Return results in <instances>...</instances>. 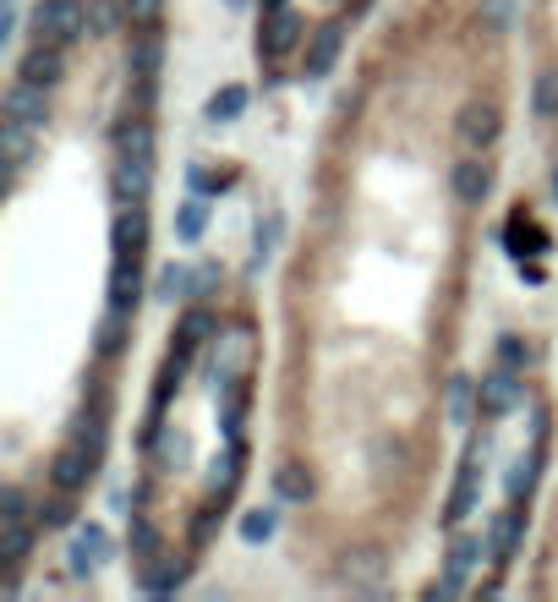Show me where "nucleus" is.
Wrapping results in <instances>:
<instances>
[{
	"instance_id": "b1692460",
	"label": "nucleus",
	"mask_w": 558,
	"mask_h": 602,
	"mask_svg": "<svg viewBox=\"0 0 558 602\" xmlns=\"http://www.w3.org/2000/svg\"><path fill=\"white\" fill-rule=\"evenodd\" d=\"M241 110H247V88H236V83L219 88V94L208 99V121H236Z\"/></svg>"
},
{
	"instance_id": "2eb2a0df",
	"label": "nucleus",
	"mask_w": 558,
	"mask_h": 602,
	"mask_svg": "<svg viewBox=\"0 0 558 602\" xmlns=\"http://www.w3.org/2000/svg\"><path fill=\"white\" fill-rule=\"evenodd\" d=\"M110 241H115V252H143V241H148V214H143V203H121V208H115Z\"/></svg>"
},
{
	"instance_id": "cd10ccee",
	"label": "nucleus",
	"mask_w": 558,
	"mask_h": 602,
	"mask_svg": "<svg viewBox=\"0 0 558 602\" xmlns=\"http://www.w3.org/2000/svg\"><path fill=\"white\" fill-rule=\"evenodd\" d=\"M126 6V28H159L165 17V0H121Z\"/></svg>"
},
{
	"instance_id": "393cba45",
	"label": "nucleus",
	"mask_w": 558,
	"mask_h": 602,
	"mask_svg": "<svg viewBox=\"0 0 558 602\" xmlns=\"http://www.w3.org/2000/svg\"><path fill=\"white\" fill-rule=\"evenodd\" d=\"M126 22V6L115 0H88V33H115Z\"/></svg>"
},
{
	"instance_id": "f8f14e48",
	"label": "nucleus",
	"mask_w": 558,
	"mask_h": 602,
	"mask_svg": "<svg viewBox=\"0 0 558 602\" xmlns=\"http://www.w3.org/2000/svg\"><path fill=\"white\" fill-rule=\"evenodd\" d=\"M159 66H165V33H159V28H137L132 50H126V72H132V77H159Z\"/></svg>"
},
{
	"instance_id": "5701e85b",
	"label": "nucleus",
	"mask_w": 558,
	"mask_h": 602,
	"mask_svg": "<svg viewBox=\"0 0 558 602\" xmlns=\"http://www.w3.org/2000/svg\"><path fill=\"white\" fill-rule=\"evenodd\" d=\"M531 110H537V121H558V72L537 77V88H531Z\"/></svg>"
},
{
	"instance_id": "412c9836",
	"label": "nucleus",
	"mask_w": 558,
	"mask_h": 602,
	"mask_svg": "<svg viewBox=\"0 0 558 602\" xmlns=\"http://www.w3.org/2000/svg\"><path fill=\"white\" fill-rule=\"evenodd\" d=\"M132 559L137 564H154L159 559V526L148 515H132Z\"/></svg>"
},
{
	"instance_id": "f704fd0d",
	"label": "nucleus",
	"mask_w": 558,
	"mask_h": 602,
	"mask_svg": "<svg viewBox=\"0 0 558 602\" xmlns=\"http://www.w3.org/2000/svg\"><path fill=\"white\" fill-rule=\"evenodd\" d=\"M487 22H493V28H504V22H509V0H487Z\"/></svg>"
},
{
	"instance_id": "423d86ee",
	"label": "nucleus",
	"mask_w": 558,
	"mask_h": 602,
	"mask_svg": "<svg viewBox=\"0 0 558 602\" xmlns=\"http://www.w3.org/2000/svg\"><path fill=\"white\" fill-rule=\"evenodd\" d=\"M93 449L83 444V438H66L61 449H55V460H50V488H61V493H83L88 488V477H93Z\"/></svg>"
},
{
	"instance_id": "9d476101",
	"label": "nucleus",
	"mask_w": 558,
	"mask_h": 602,
	"mask_svg": "<svg viewBox=\"0 0 558 602\" xmlns=\"http://www.w3.org/2000/svg\"><path fill=\"white\" fill-rule=\"evenodd\" d=\"M6 115H11V121H28V126H44V121H50V88L17 77V83L6 88Z\"/></svg>"
},
{
	"instance_id": "a211bd4d",
	"label": "nucleus",
	"mask_w": 558,
	"mask_h": 602,
	"mask_svg": "<svg viewBox=\"0 0 558 602\" xmlns=\"http://www.w3.org/2000/svg\"><path fill=\"white\" fill-rule=\"evenodd\" d=\"M104 553H110V531H104L99 520H88V526L77 531V542H72V570L88 575L93 564H104Z\"/></svg>"
},
{
	"instance_id": "9b49d317",
	"label": "nucleus",
	"mask_w": 558,
	"mask_h": 602,
	"mask_svg": "<svg viewBox=\"0 0 558 602\" xmlns=\"http://www.w3.org/2000/svg\"><path fill=\"white\" fill-rule=\"evenodd\" d=\"M487 192H493V165H487L482 154H465L460 165H455V198L465 208H482Z\"/></svg>"
},
{
	"instance_id": "6e6552de",
	"label": "nucleus",
	"mask_w": 558,
	"mask_h": 602,
	"mask_svg": "<svg viewBox=\"0 0 558 602\" xmlns=\"http://www.w3.org/2000/svg\"><path fill=\"white\" fill-rule=\"evenodd\" d=\"M143 301V252H115L110 263V307L132 312Z\"/></svg>"
},
{
	"instance_id": "473e14b6",
	"label": "nucleus",
	"mask_w": 558,
	"mask_h": 602,
	"mask_svg": "<svg viewBox=\"0 0 558 602\" xmlns=\"http://www.w3.org/2000/svg\"><path fill=\"white\" fill-rule=\"evenodd\" d=\"M449 416H455V422L471 416V378H455V389H449Z\"/></svg>"
},
{
	"instance_id": "7c9ffc66",
	"label": "nucleus",
	"mask_w": 558,
	"mask_h": 602,
	"mask_svg": "<svg viewBox=\"0 0 558 602\" xmlns=\"http://www.w3.org/2000/svg\"><path fill=\"white\" fill-rule=\"evenodd\" d=\"M476 548H482L476 537H455V542H449V570H455V575H465V570L476 564Z\"/></svg>"
},
{
	"instance_id": "c756f323",
	"label": "nucleus",
	"mask_w": 558,
	"mask_h": 602,
	"mask_svg": "<svg viewBox=\"0 0 558 602\" xmlns=\"http://www.w3.org/2000/svg\"><path fill=\"white\" fill-rule=\"evenodd\" d=\"M33 515H39V526H66V515H72V493L55 488V499H44Z\"/></svg>"
},
{
	"instance_id": "6ab92c4d",
	"label": "nucleus",
	"mask_w": 558,
	"mask_h": 602,
	"mask_svg": "<svg viewBox=\"0 0 558 602\" xmlns=\"http://www.w3.org/2000/svg\"><path fill=\"white\" fill-rule=\"evenodd\" d=\"M93 340H99V356H121L126 340H132V312L126 307H110L99 318V329H93Z\"/></svg>"
},
{
	"instance_id": "c85d7f7f",
	"label": "nucleus",
	"mask_w": 558,
	"mask_h": 602,
	"mask_svg": "<svg viewBox=\"0 0 558 602\" xmlns=\"http://www.w3.org/2000/svg\"><path fill=\"white\" fill-rule=\"evenodd\" d=\"M531 356H537V351H531L526 334H504V340H498V362H504V367H526Z\"/></svg>"
},
{
	"instance_id": "4be33fe9",
	"label": "nucleus",
	"mask_w": 558,
	"mask_h": 602,
	"mask_svg": "<svg viewBox=\"0 0 558 602\" xmlns=\"http://www.w3.org/2000/svg\"><path fill=\"white\" fill-rule=\"evenodd\" d=\"M274 488H279V499H296V504L312 499V477L301 466H279L274 471Z\"/></svg>"
},
{
	"instance_id": "bb28decb",
	"label": "nucleus",
	"mask_w": 558,
	"mask_h": 602,
	"mask_svg": "<svg viewBox=\"0 0 558 602\" xmlns=\"http://www.w3.org/2000/svg\"><path fill=\"white\" fill-rule=\"evenodd\" d=\"M208 230V203L203 198H192V203H181V219H176V236L181 241H197Z\"/></svg>"
},
{
	"instance_id": "2f4dec72",
	"label": "nucleus",
	"mask_w": 558,
	"mask_h": 602,
	"mask_svg": "<svg viewBox=\"0 0 558 602\" xmlns=\"http://www.w3.org/2000/svg\"><path fill=\"white\" fill-rule=\"evenodd\" d=\"M274 241H279V214L269 208V214H258V258H269Z\"/></svg>"
},
{
	"instance_id": "39448f33",
	"label": "nucleus",
	"mask_w": 558,
	"mask_h": 602,
	"mask_svg": "<svg viewBox=\"0 0 558 602\" xmlns=\"http://www.w3.org/2000/svg\"><path fill=\"white\" fill-rule=\"evenodd\" d=\"M520 400V367H504L498 362L493 373H482V384H476V411H482V422H498V416H509Z\"/></svg>"
},
{
	"instance_id": "1a4fd4ad",
	"label": "nucleus",
	"mask_w": 558,
	"mask_h": 602,
	"mask_svg": "<svg viewBox=\"0 0 558 602\" xmlns=\"http://www.w3.org/2000/svg\"><path fill=\"white\" fill-rule=\"evenodd\" d=\"M33 526H39V515H0V564H6V570H22V564H28Z\"/></svg>"
},
{
	"instance_id": "c9c22d12",
	"label": "nucleus",
	"mask_w": 558,
	"mask_h": 602,
	"mask_svg": "<svg viewBox=\"0 0 558 602\" xmlns=\"http://www.w3.org/2000/svg\"><path fill=\"white\" fill-rule=\"evenodd\" d=\"M214 285H219V269H203V274H197V296H208Z\"/></svg>"
},
{
	"instance_id": "72a5a7b5",
	"label": "nucleus",
	"mask_w": 558,
	"mask_h": 602,
	"mask_svg": "<svg viewBox=\"0 0 558 602\" xmlns=\"http://www.w3.org/2000/svg\"><path fill=\"white\" fill-rule=\"evenodd\" d=\"M186 176H192V187H197V192H214V187H225V170H219V176H214V170H208V165H192V170H186Z\"/></svg>"
},
{
	"instance_id": "a878e982",
	"label": "nucleus",
	"mask_w": 558,
	"mask_h": 602,
	"mask_svg": "<svg viewBox=\"0 0 558 602\" xmlns=\"http://www.w3.org/2000/svg\"><path fill=\"white\" fill-rule=\"evenodd\" d=\"M269 537H274V509H247V515H241V542L258 548V542H269Z\"/></svg>"
},
{
	"instance_id": "7ed1b4c3",
	"label": "nucleus",
	"mask_w": 558,
	"mask_h": 602,
	"mask_svg": "<svg viewBox=\"0 0 558 602\" xmlns=\"http://www.w3.org/2000/svg\"><path fill=\"white\" fill-rule=\"evenodd\" d=\"M301 33H307V17L301 11H290V6H279L263 17V33H258V55L269 66H279L290 50H301Z\"/></svg>"
},
{
	"instance_id": "f257e3e1",
	"label": "nucleus",
	"mask_w": 558,
	"mask_h": 602,
	"mask_svg": "<svg viewBox=\"0 0 558 602\" xmlns=\"http://www.w3.org/2000/svg\"><path fill=\"white\" fill-rule=\"evenodd\" d=\"M498 132H504V110H498L493 99H465L460 115H455V137L465 154H487V148L498 143Z\"/></svg>"
},
{
	"instance_id": "aec40b11",
	"label": "nucleus",
	"mask_w": 558,
	"mask_h": 602,
	"mask_svg": "<svg viewBox=\"0 0 558 602\" xmlns=\"http://www.w3.org/2000/svg\"><path fill=\"white\" fill-rule=\"evenodd\" d=\"M154 296H159V301H186V296H197V274L186 269V263H170V269H159Z\"/></svg>"
},
{
	"instance_id": "f03ea898",
	"label": "nucleus",
	"mask_w": 558,
	"mask_h": 602,
	"mask_svg": "<svg viewBox=\"0 0 558 602\" xmlns=\"http://www.w3.org/2000/svg\"><path fill=\"white\" fill-rule=\"evenodd\" d=\"M88 33V6L83 0H39L33 6V39L77 44Z\"/></svg>"
},
{
	"instance_id": "f3484780",
	"label": "nucleus",
	"mask_w": 558,
	"mask_h": 602,
	"mask_svg": "<svg viewBox=\"0 0 558 602\" xmlns=\"http://www.w3.org/2000/svg\"><path fill=\"white\" fill-rule=\"evenodd\" d=\"M214 334H219L214 312H208V307H186V312H181V323H176V351L192 356L197 345H208Z\"/></svg>"
},
{
	"instance_id": "0eeeda50",
	"label": "nucleus",
	"mask_w": 558,
	"mask_h": 602,
	"mask_svg": "<svg viewBox=\"0 0 558 602\" xmlns=\"http://www.w3.org/2000/svg\"><path fill=\"white\" fill-rule=\"evenodd\" d=\"M17 77H28V83H39V88H55L66 77V44L33 39L28 50H22V61H17Z\"/></svg>"
},
{
	"instance_id": "4468645a",
	"label": "nucleus",
	"mask_w": 558,
	"mask_h": 602,
	"mask_svg": "<svg viewBox=\"0 0 558 602\" xmlns=\"http://www.w3.org/2000/svg\"><path fill=\"white\" fill-rule=\"evenodd\" d=\"M482 455H487V438H482V444H471V455H465V466H460V482H455V493H449V526H460L465 509L476 504V477H482Z\"/></svg>"
},
{
	"instance_id": "20e7f679",
	"label": "nucleus",
	"mask_w": 558,
	"mask_h": 602,
	"mask_svg": "<svg viewBox=\"0 0 558 602\" xmlns=\"http://www.w3.org/2000/svg\"><path fill=\"white\" fill-rule=\"evenodd\" d=\"M258 367V340L252 329H230V334H214V378H252Z\"/></svg>"
},
{
	"instance_id": "e433bc0d",
	"label": "nucleus",
	"mask_w": 558,
	"mask_h": 602,
	"mask_svg": "<svg viewBox=\"0 0 558 602\" xmlns=\"http://www.w3.org/2000/svg\"><path fill=\"white\" fill-rule=\"evenodd\" d=\"M553 192H558V176H553Z\"/></svg>"
},
{
	"instance_id": "ddd939ff",
	"label": "nucleus",
	"mask_w": 558,
	"mask_h": 602,
	"mask_svg": "<svg viewBox=\"0 0 558 602\" xmlns=\"http://www.w3.org/2000/svg\"><path fill=\"white\" fill-rule=\"evenodd\" d=\"M334 55H340V28L329 22V28H318V33H312V44H301V77H307V83L329 77Z\"/></svg>"
},
{
	"instance_id": "dca6fc26",
	"label": "nucleus",
	"mask_w": 558,
	"mask_h": 602,
	"mask_svg": "<svg viewBox=\"0 0 558 602\" xmlns=\"http://www.w3.org/2000/svg\"><path fill=\"white\" fill-rule=\"evenodd\" d=\"M33 132L39 126H28V121H0V159H6V170H22L33 159Z\"/></svg>"
}]
</instances>
